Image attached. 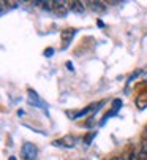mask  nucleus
I'll return each instance as SVG.
<instances>
[{
    "instance_id": "1",
    "label": "nucleus",
    "mask_w": 147,
    "mask_h": 160,
    "mask_svg": "<svg viewBox=\"0 0 147 160\" xmlns=\"http://www.w3.org/2000/svg\"><path fill=\"white\" fill-rule=\"evenodd\" d=\"M37 155H38V149L33 143H24L22 144V149H21V157L22 160H37Z\"/></svg>"
},
{
    "instance_id": "2",
    "label": "nucleus",
    "mask_w": 147,
    "mask_h": 160,
    "mask_svg": "<svg viewBox=\"0 0 147 160\" xmlns=\"http://www.w3.org/2000/svg\"><path fill=\"white\" fill-rule=\"evenodd\" d=\"M52 144L56 148H68V149H71V148H75V144H76V138L71 136V135H66V136H63V138H60V140H56Z\"/></svg>"
},
{
    "instance_id": "3",
    "label": "nucleus",
    "mask_w": 147,
    "mask_h": 160,
    "mask_svg": "<svg viewBox=\"0 0 147 160\" xmlns=\"http://www.w3.org/2000/svg\"><path fill=\"white\" fill-rule=\"evenodd\" d=\"M54 11L57 16H66V13L70 11V3L63 2V0H59V2H54Z\"/></svg>"
},
{
    "instance_id": "4",
    "label": "nucleus",
    "mask_w": 147,
    "mask_h": 160,
    "mask_svg": "<svg viewBox=\"0 0 147 160\" xmlns=\"http://www.w3.org/2000/svg\"><path fill=\"white\" fill-rule=\"evenodd\" d=\"M70 11L76 13V14H84L86 13V5L82 2H70Z\"/></svg>"
},
{
    "instance_id": "5",
    "label": "nucleus",
    "mask_w": 147,
    "mask_h": 160,
    "mask_svg": "<svg viewBox=\"0 0 147 160\" xmlns=\"http://www.w3.org/2000/svg\"><path fill=\"white\" fill-rule=\"evenodd\" d=\"M86 5H89V8H90L93 13H98V14L106 11V7H105L103 2H87Z\"/></svg>"
},
{
    "instance_id": "6",
    "label": "nucleus",
    "mask_w": 147,
    "mask_h": 160,
    "mask_svg": "<svg viewBox=\"0 0 147 160\" xmlns=\"http://www.w3.org/2000/svg\"><path fill=\"white\" fill-rule=\"evenodd\" d=\"M75 29H65L63 32H62V41H63V48H66L68 46V43L73 40V37H75Z\"/></svg>"
},
{
    "instance_id": "7",
    "label": "nucleus",
    "mask_w": 147,
    "mask_h": 160,
    "mask_svg": "<svg viewBox=\"0 0 147 160\" xmlns=\"http://www.w3.org/2000/svg\"><path fill=\"white\" fill-rule=\"evenodd\" d=\"M136 106H138L139 109H144V108H147V94H145V92L136 97Z\"/></svg>"
},
{
    "instance_id": "8",
    "label": "nucleus",
    "mask_w": 147,
    "mask_h": 160,
    "mask_svg": "<svg viewBox=\"0 0 147 160\" xmlns=\"http://www.w3.org/2000/svg\"><path fill=\"white\" fill-rule=\"evenodd\" d=\"M125 160H141V157L135 152V151H128V154H127V158Z\"/></svg>"
},
{
    "instance_id": "9",
    "label": "nucleus",
    "mask_w": 147,
    "mask_h": 160,
    "mask_svg": "<svg viewBox=\"0 0 147 160\" xmlns=\"http://www.w3.org/2000/svg\"><path fill=\"white\" fill-rule=\"evenodd\" d=\"M120 105H122V102H120V100H114V105H112V108H114V112L119 109V106H120Z\"/></svg>"
},
{
    "instance_id": "10",
    "label": "nucleus",
    "mask_w": 147,
    "mask_h": 160,
    "mask_svg": "<svg viewBox=\"0 0 147 160\" xmlns=\"http://www.w3.org/2000/svg\"><path fill=\"white\" fill-rule=\"evenodd\" d=\"M93 136H95V133H90V135L87 136V138H86V141H84V143H86V144H90V141H92Z\"/></svg>"
},
{
    "instance_id": "11",
    "label": "nucleus",
    "mask_w": 147,
    "mask_h": 160,
    "mask_svg": "<svg viewBox=\"0 0 147 160\" xmlns=\"http://www.w3.org/2000/svg\"><path fill=\"white\" fill-rule=\"evenodd\" d=\"M44 54H46V56H52V54H54V49H46Z\"/></svg>"
},
{
    "instance_id": "12",
    "label": "nucleus",
    "mask_w": 147,
    "mask_h": 160,
    "mask_svg": "<svg viewBox=\"0 0 147 160\" xmlns=\"http://www.w3.org/2000/svg\"><path fill=\"white\" fill-rule=\"evenodd\" d=\"M111 160H125V158H122V157H112Z\"/></svg>"
},
{
    "instance_id": "13",
    "label": "nucleus",
    "mask_w": 147,
    "mask_h": 160,
    "mask_svg": "<svg viewBox=\"0 0 147 160\" xmlns=\"http://www.w3.org/2000/svg\"><path fill=\"white\" fill-rule=\"evenodd\" d=\"M142 149H144V154H147V143H145V144L142 146Z\"/></svg>"
},
{
    "instance_id": "14",
    "label": "nucleus",
    "mask_w": 147,
    "mask_h": 160,
    "mask_svg": "<svg viewBox=\"0 0 147 160\" xmlns=\"http://www.w3.org/2000/svg\"><path fill=\"white\" fill-rule=\"evenodd\" d=\"M141 160H147V157H145V154H142V155H141Z\"/></svg>"
},
{
    "instance_id": "15",
    "label": "nucleus",
    "mask_w": 147,
    "mask_h": 160,
    "mask_svg": "<svg viewBox=\"0 0 147 160\" xmlns=\"http://www.w3.org/2000/svg\"><path fill=\"white\" fill-rule=\"evenodd\" d=\"M8 160H17V158H16V157H10Z\"/></svg>"
},
{
    "instance_id": "16",
    "label": "nucleus",
    "mask_w": 147,
    "mask_h": 160,
    "mask_svg": "<svg viewBox=\"0 0 147 160\" xmlns=\"http://www.w3.org/2000/svg\"><path fill=\"white\" fill-rule=\"evenodd\" d=\"M145 132H147V127H145Z\"/></svg>"
}]
</instances>
